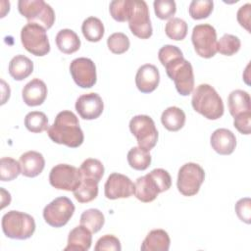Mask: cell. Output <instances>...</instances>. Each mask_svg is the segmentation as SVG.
<instances>
[{
	"label": "cell",
	"mask_w": 251,
	"mask_h": 251,
	"mask_svg": "<svg viewBox=\"0 0 251 251\" xmlns=\"http://www.w3.org/2000/svg\"><path fill=\"white\" fill-rule=\"evenodd\" d=\"M47 134L53 142L70 148L80 146L84 139L77 117L69 110L57 114L53 125L47 129Z\"/></svg>",
	"instance_id": "1"
},
{
	"label": "cell",
	"mask_w": 251,
	"mask_h": 251,
	"mask_svg": "<svg viewBox=\"0 0 251 251\" xmlns=\"http://www.w3.org/2000/svg\"><path fill=\"white\" fill-rule=\"evenodd\" d=\"M194 111L208 120H218L224 115V103L216 89L207 83L199 84L192 93Z\"/></svg>",
	"instance_id": "2"
},
{
	"label": "cell",
	"mask_w": 251,
	"mask_h": 251,
	"mask_svg": "<svg viewBox=\"0 0 251 251\" xmlns=\"http://www.w3.org/2000/svg\"><path fill=\"white\" fill-rule=\"evenodd\" d=\"M2 230L12 239L24 240L32 236L35 231V222L30 215L20 211H9L2 217Z\"/></svg>",
	"instance_id": "3"
},
{
	"label": "cell",
	"mask_w": 251,
	"mask_h": 251,
	"mask_svg": "<svg viewBox=\"0 0 251 251\" xmlns=\"http://www.w3.org/2000/svg\"><path fill=\"white\" fill-rule=\"evenodd\" d=\"M164 67L168 76L174 81L176 91L182 96L191 94L194 89V74L190 62L181 56L169 61Z\"/></svg>",
	"instance_id": "4"
},
{
	"label": "cell",
	"mask_w": 251,
	"mask_h": 251,
	"mask_svg": "<svg viewBox=\"0 0 251 251\" xmlns=\"http://www.w3.org/2000/svg\"><path fill=\"white\" fill-rule=\"evenodd\" d=\"M18 10L28 23L37 24L45 29L52 27L55 22L53 8L43 0H20Z\"/></svg>",
	"instance_id": "5"
},
{
	"label": "cell",
	"mask_w": 251,
	"mask_h": 251,
	"mask_svg": "<svg viewBox=\"0 0 251 251\" xmlns=\"http://www.w3.org/2000/svg\"><path fill=\"white\" fill-rule=\"evenodd\" d=\"M21 41L24 48L34 56H45L50 51L46 29L33 23H27L21 30Z\"/></svg>",
	"instance_id": "6"
},
{
	"label": "cell",
	"mask_w": 251,
	"mask_h": 251,
	"mask_svg": "<svg viewBox=\"0 0 251 251\" xmlns=\"http://www.w3.org/2000/svg\"><path fill=\"white\" fill-rule=\"evenodd\" d=\"M129 129L138 146L150 151L158 141V130L153 119L147 115H137L129 121Z\"/></svg>",
	"instance_id": "7"
},
{
	"label": "cell",
	"mask_w": 251,
	"mask_h": 251,
	"mask_svg": "<svg viewBox=\"0 0 251 251\" xmlns=\"http://www.w3.org/2000/svg\"><path fill=\"white\" fill-rule=\"evenodd\" d=\"M205 179L203 168L196 163H186L180 167L177 174L176 186L183 196H193L198 193Z\"/></svg>",
	"instance_id": "8"
},
{
	"label": "cell",
	"mask_w": 251,
	"mask_h": 251,
	"mask_svg": "<svg viewBox=\"0 0 251 251\" xmlns=\"http://www.w3.org/2000/svg\"><path fill=\"white\" fill-rule=\"evenodd\" d=\"M191 41L195 52L202 58H212L217 53V31L209 24L197 25L192 29Z\"/></svg>",
	"instance_id": "9"
},
{
	"label": "cell",
	"mask_w": 251,
	"mask_h": 251,
	"mask_svg": "<svg viewBox=\"0 0 251 251\" xmlns=\"http://www.w3.org/2000/svg\"><path fill=\"white\" fill-rule=\"evenodd\" d=\"M75 213V205L66 196L57 197L43 209L44 221L53 227H62L68 224Z\"/></svg>",
	"instance_id": "10"
},
{
	"label": "cell",
	"mask_w": 251,
	"mask_h": 251,
	"mask_svg": "<svg viewBox=\"0 0 251 251\" xmlns=\"http://www.w3.org/2000/svg\"><path fill=\"white\" fill-rule=\"evenodd\" d=\"M49 182L56 189L74 191L81 182V174L75 166L58 164L50 171Z\"/></svg>",
	"instance_id": "11"
},
{
	"label": "cell",
	"mask_w": 251,
	"mask_h": 251,
	"mask_svg": "<svg viewBox=\"0 0 251 251\" xmlns=\"http://www.w3.org/2000/svg\"><path fill=\"white\" fill-rule=\"evenodd\" d=\"M128 27L133 35L147 39L152 35L153 29L149 17V9L145 1L133 0L132 11L128 19Z\"/></svg>",
	"instance_id": "12"
},
{
	"label": "cell",
	"mask_w": 251,
	"mask_h": 251,
	"mask_svg": "<svg viewBox=\"0 0 251 251\" xmlns=\"http://www.w3.org/2000/svg\"><path fill=\"white\" fill-rule=\"evenodd\" d=\"M70 73L74 81L81 88H90L96 83V67L89 58L74 59L70 64Z\"/></svg>",
	"instance_id": "13"
},
{
	"label": "cell",
	"mask_w": 251,
	"mask_h": 251,
	"mask_svg": "<svg viewBox=\"0 0 251 251\" xmlns=\"http://www.w3.org/2000/svg\"><path fill=\"white\" fill-rule=\"evenodd\" d=\"M104 193L111 200L128 198L134 193V183L125 175L112 173L105 182Z\"/></svg>",
	"instance_id": "14"
},
{
	"label": "cell",
	"mask_w": 251,
	"mask_h": 251,
	"mask_svg": "<svg viewBox=\"0 0 251 251\" xmlns=\"http://www.w3.org/2000/svg\"><path fill=\"white\" fill-rule=\"evenodd\" d=\"M75 110L83 120H95L104 110V103L99 94L90 92L80 95L75 102Z\"/></svg>",
	"instance_id": "15"
},
{
	"label": "cell",
	"mask_w": 251,
	"mask_h": 251,
	"mask_svg": "<svg viewBox=\"0 0 251 251\" xmlns=\"http://www.w3.org/2000/svg\"><path fill=\"white\" fill-rule=\"evenodd\" d=\"M160 73L156 66L145 64L139 67L135 75V84L142 93L153 92L159 85Z\"/></svg>",
	"instance_id": "16"
},
{
	"label": "cell",
	"mask_w": 251,
	"mask_h": 251,
	"mask_svg": "<svg viewBox=\"0 0 251 251\" xmlns=\"http://www.w3.org/2000/svg\"><path fill=\"white\" fill-rule=\"evenodd\" d=\"M210 143L218 154L230 155L236 147V137L227 128H218L211 134Z\"/></svg>",
	"instance_id": "17"
},
{
	"label": "cell",
	"mask_w": 251,
	"mask_h": 251,
	"mask_svg": "<svg viewBox=\"0 0 251 251\" xmlns=\"http://www.w3.org/2000/svg\"><path fill=\"white\" fill-rule=\"evenodd\" d=\"M47 96V86L39 78H33L28 81L22 90L24 102L30 107L41 105Z\"/></svg>",
	"instance_id": "18"
},
{
	"label": "cell",
	"mask_w": 251,
	"mask_h": 251,
	"mask_svg": "<svg viewBox=\"0 0 251 251\" xmlns=\"http://www.w3.org/2000/svg\"><path fill=\"white\" fill-rule=\"evenodd\" d=\"M91 231L82 225L74 227L68 236L64 251H87L92 243Z\"/></svg>",
	"instance_id": "19"
},
{
	"label": "cell",
	"mask_w": 251,
	"mask_h": 251,
	"mask_svg": "<svg viewBox=\"0 0 251 251\" xmlns=\"http://www.w3.org/2000/svg\"><path fill=\"white\" fill-rule=\"evenodd\" d=\"M20 164L22 175L26 177H35L40 175L45 167V160L37 151H27L21 155Z\"/></svg>",
	"instance_id": "20"
},
{
	"label": "cell",
	"mask_w": 251,
	"mask_h": 251,
	"mask_svg": "<svg viewBox=\"0 0 251 251\" xmlns=\"http://www.w3.org/2000/svg\"><path fill=\"white\" fill-rule=\"evenodd\" d=\"M159 193H161L159 187L149 174L136 179L133 194L139 201L144 203L152 202L157 198Z\"/></svg>",
	"instance_id": "21"
},
{
	"label": "cell",
	"mask_w": 251,
	"mask_h": 251,
	"mask_svg": "<svg viewBox=\"0 0 251 251\" xmlns=\"http://www.w3.org/2000/svg\"><path fill=\"white\" fill-rule=\"evenodd\" d=\"M171 239L164 229H153L144 238L140 249L142 251H168Z\"/></svg>",
	"instance_id": "22"
},
{
	"label": "cell",
	"mask_w": 251,
	"mask_h": 251,
	"mask_svg": "<svg viewBox=\"0 0 251 251\" xmlns=\"http://www.w3.org/2000/svg\"><path fill=\"white\" fill-rule=\"evenodd\" d=\"M8 71L15 80L21 81L32 74L33 63L25 55H16L10 61Z\"/></svg>",
	"instance_id": "23"
},
{
	"label": "cell",
	"mask_w": 251,
	"mask_h": 251,
	"mask_svg": "<svg viewBox=\"0 0 251 251\" xmlns=\"http://www.w3.org/2000/svg\"><path fill=\"white\" fill-rule=\"evenodd\" d=\"M58 49L64 54H73L80 47V39L78 35L70 28H64L58 31L55 37Z\"/></svg>",
	"instance_id": "24"
},
{
	"label": "cell",
	"mask_w": 251,
	"mask_h": 251,
	"mask_svg": "<svg viewBox=\"0 0 251 251\" xmlns=\"http://www.w3.org/2000/svg\"><path fill=\"white\" fill-rule=\"evenodd\" d=\"M250 95L248 92L236 89L229 93L227 98V106L229 110V114L234 118L235 116L251 111V102Z\"/></svg>",
	"instance_id": "25"
},
{
	"label": "cell",
	"mask_w": 251,
	"mask_h": 251,
	"mask_svg": "<svg viewBox=\"0 0 251 251\" xmlns=\"http://www.w3.org/2000/svg\"><path fill=\"white\" fill-rule=\"evenodd\" d=\"M185 114L178 107L172 106L167 108L161 116V123L170 131H177L185 124Z\"/></svg>",
	"instance_id": "26"
},
{
	"label": "cell",
	"mask_w": 251,
	"mask_h": 251,
	"mask_svg": "<svg viewBox=\"0 0 251 251\" xmlns=\"http://www.w3.org/2000/svg\"><path fill=\"white\" fill-rule=\"evenodd\" d=\"M81 31L86 40L90 42H98L102 39L105 28L100 19L96 17H88L81 25Z\"/></svg>",
	"instance_id": "27"
},
{
	"label": "cell",
	"mask_w": 251,
	"mask_h": 251,
	"mask_svg": "<svg viewBox=\"0 0 251 251\" xmlns=\"http://www.w3.org/2000/svg\"><path fill=\"white\" fill-rule=\"evenodd\" d=\"M73 192L75 198L79 203H88L94 200L98 195V182L89 178L81 177L80 184Z\"/></svg>",
	"instance_id": "28"
},
{
	"label": "cell",
	"mask_w": 251,
	"mask_h": 251,
	"mask_svg": "<svg viewBox=\"0 0 251 251\" xmlns=\"http://www.w3.org/2000/svg\"><path fill=\"white\" fill-rule=\"evenodd\" d=\"M127 162L132 169L136 171H144L151 164V155L148 150L135 146L128 151Z\"/></svg>",
	"instance_id": "29"
},
{
	"label": "cell",
	"mask_w": 251,
	"mask_h": 251,
	"mask_svg": "<svg viewBox=\"0 0 251 251\" xmlns=\"http://www.w3.org/2000/svg\"><path fill=\"white\" fill-rule=\"evenodd\" d=\"M105 224L103 213L98 209H87L80 216V225L87 227L92 233L98 232Z\"/></svg>",
	"instance_id": "30"
},
{
	"label": "cell",
	"mask_w": 251,
	"mask_h": 251,
	"mask_svg": "<svg viewBox=\"0 0 251 251\" xmlns=\"http://www.w3.org/2000/svg\"><path fill=\"white\" fill-rule=\"evenodd\" d=\"M79 171L82 178H89L99 183L104 175V166L98 159L88 158L82 162Z\"/></svg>",
	"instance_id": "31"
},
{
	"label": "cell",
	"mask_w": 251,
	"mask_h": 251,
	"mask_svg": "<svg viewBox=\"0 0 251 251\" xmlns=\"http://www.w3.org/2000/svg\"><path fill=\"white\" fill-rule=\"evenodd\" d=\"M133 6V0H114L110 2L109 12L117 22H128Z\"/></svg>",
	"instance_id": "32"
},
{
	"label": "cell",
	"mask_w": 251,
	"mask_h": 251,
	"mask_svg": "<svg viewBox=\"0 0 251 251\" xmlns=\"http://www.w3.org/2000/svg\"><path fill=\"white\" fill-rule=\"evenodd\" d=\"M25 126L30 132L39 133L49 128L47 116L40 111H32L25 117Z\"/></svg>",
	"instance_id": "33"
},
{
	"label": "cell",
	"mask_w": 251,
	"mask_h": 251,
	"mask_svg": "<svg viewBox=\"0 0 251 251\" xmlns=\"http://www.w3.org/2000/svg\"><path fill=\"white\" fill-rule=\"evenodd\" d=\"M22 174L21 164L11 157H3L0 160V179L11 181Z\"/></svg>",
	"instance_id": "34"
},
{
	"label": "cell",
	"mask_w": 251,
	"mask_h": 251,
	"mask_svg": "<svg viewBox=\"0 0 251 251\" xmlns=\"http://www.w3.org/2000/svg\"><path fill=\"white\" fill-rule=\"evenodd\" d=\"M187 29L186 22L180 18H172L165 26L167 36L176 41L184 39L187 34Z\"/></svg>",
	"instance_id": "35"
},
{
	"label": "cell",
	"mask_w": 251,
	"mask_h": 251,
	"mask_svg": "<svg viewBox=\"0 0 251 251\" xmlns=\"http://www.w3.org/2000/svg\"><path fill=\"white\" fill-rule=\"evenodd\" d=\"M240 46L241 42L237 36L226 33L217 41V52L225 56H232L239 51Z\"/></svg>",
	"instance_id": "36"
},
{
	"label": "cell",
	"mask_w": 251,
	"mask_h": 251,
	"mask_svg": "<svg viewBox=\"0 0 251 251\" xmlns=\"http://www.w3.org/2000/svg\"><path fill=\"white\" fill-rule=\"evenodd\" d=\"M214 2L211 0H193L189 4L188 12L193 20L208 18L213 12Z\"/></svg>",
	"instance_id": "37"
},
{
	"label": "cell",
	"mask_w": 251,
	"mask_h": 251,
	"mask_svg": "<svg viewBox=\"0 0 251 251\" xmlns=\"http://www.w3.org/2000/svg\"><path fill=\"white\" fill-rule=\"evenodd\" d=\"M130 42L128 37L123 32L112 33L107 39V46L114 54H123L129 48Z\"/></svg>",
	"instance_id": "38"
},
{
	"label": "cell",
	"mask_w": 251,
	"mask_h": 251,
	"mask_svg": "<svg viewBox=\"0 0 251 251\" xmlns=\"http://www.w3.org/2000/svg\"><path fill=\"white\" fill-rule=\"evenodd\" d=\"M153 7L155 15L160 20H171L176 12V5L174 0H155Z\"/></svg>",
	"instance_id": "39"
},
{
	"label": "cell",
	"mask_w": 251,
	"mask_h": 251,
	"mask_svg": "<svg viewBox=\"0 0 251 251\" xmlns=\"http://www.w3.org/2000/svg\"><path fill=\"white\" fill-rule=\"evenodd\" d=\"M149 175L152 176V178L157 183L160 192L167 191L171 188L172 185V178L168 171L164 169H154L152 170Z\"/></svg>",
	"instance_id": "40"
},
{
	"label": "cell",
	"mask_w": 251,
	"mask_h": 251,
	"mask_svg": "<svg viewBox=\"0 0 251 251\" xmlns=\"http://www.w3.org/2000/svg\"><path fill=\"white\" fill-rule=\"evenodd\" d=\"M94 249L95 251H102V250L121 251L122 246H121L120 240L115 235L105 234L97 240Z\"/></svg>",
	"instance_id": "41"
},
{
	"label": "cell",
	"mask_w": 251,
	"mask_h": 251,
	"mask_svg": "<svg viewBox=\"0 0 251 251\" xmlns=\"http://www.w3.org/2000/svg\"><path fill=\"white\" fill-rule=\"evenodd\" d=\"M235 213L241 222L250 224L251 222V200L249 197L239 199L234 206Z\"/></svg>",
	"instance_id": "42"
},
{
	"label": "cell",
	"mask_w": 251,
	"mask_h": 251,
	"mask_svg": "<svg viewBox=\"0 0 251 251\" xmlns=\"http://www.w3.org/2000/svg\"><path fill=\"white\" fill-rule=\"evenodd\" d=\"M181 56H183L181 50L177 46L170 45V44L164 45L158 52L159 61L163 66H165V64H167L169 61Z\"/></svg>",
	"instance_id": "43"
},
{
	"label": "cell",
	"mask_w": 251,
	"mask_h": 251,
	"mask_svg": "<svg viewBox=\"0 0 251 251\" xmlns=\"http://www.w3.org/2000/svg\"><path fill=\"white\" fill-rule=\"evenodd\" d=\"M234 127L242 134H250L251 131V111L241 113L233 118Z\"/></svg>",
	"instance_id": "44"
},
{
	"label": "cell",
	"mask_w": 251,
	"mask_h": 251,
	"mask_svg": "<svg viewBox=\"0 0 251 251\" xmlns=\"http://www.w3.org/2000/svg\"><path fill=\"white\" fill-rule=\"evenodd\" d=\"M250 14H251V5L249 3L241 6L238 9L236 14L237 22L248 32H250Z\"/></svg>",
	"instance_id": "45"
}]
</instances>
